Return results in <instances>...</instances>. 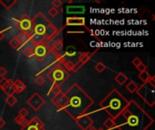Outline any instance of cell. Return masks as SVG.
Wrapping results in <instances>:
<instances>
[{
    "label": "cell",
    "mask_w": 155,
    "mask_h": 130,
    "mask_svg": "<svg viewBox=\"0 0 155 130\" xmlns=\"http://www.w3.org/2000/svg\"><path fill=\"white\" fill-rule=\"evenodd\" d=\"M63 47H64V43H63V39H60L56 42L53 52H54L55 53H57L58 55H63Z\"/></svg>",
    "instance_id": "23"
},
{
    "label": "cell",
    "mask_w": 155,
    "mask_h": 130,
    "mask_svg": "<svg viewBox=\"0 0 155 130\" xmlns=\"http://www.w3.org/2000/svg\"><path fill=\"white\" fill-rule=\"evenodd\" d=\"M4 38V33L0 30V42L2 41V39Z\"/></svg>",
    "instance_id": "43"
},
{
    "label": "cell",
    "mask_w": 155,
    "mask_h": 130,
    "mask_svg": "<svg viewBox=\"0 0 155 130\" xmlns=\"http://www.w3.org/2000/svg\"><path fill=\"white\" fill-rule=\"evenodd\" d=\"M136 93L141 97V99L150 107H153L155 104V90L154 87L150 83H143L139 86Z\"/></svg>",
    "instance_id": "5"
},
{
    "label": "cell",
    "mask_w": 155,
    "mask_h": 130,
    "mask_svg": "<svg viewBox=\"0 0 155 130\" xmlns=\"http://www.w3.org/2000/svg\"><path fill=\"white\" fill-rule=\"evenodd\" d=\"M14 120H15V122L17 125H19V126H21V127L25 126V123L27 122L26 118L21 117V116H19V115H17V116L14 119Z\"/></svg>",
    "instance_id": "31"
},
{
    "label": "cell",
    "mask_w": 155,
    "mask_h": 130,
    "mask_svg": "<svg viewBox=\"0 0 155 130\" xmlns=\"http://www.w3.org/2000/svg\"><path fill=\"white\" fill-rule=\"evenodd\" d=\"M22 53L25 56V57H33L35 56V52H34V48H31L27 45H24L21 49Z\"/></svg>",
    "instance_id": "22"
},
{
    "label": "cell",
    "mask_w": 155,
    "mask_h": 130,
    "mask_svg": "<svg viewBox=\"0 0 155 130\" xmlns=\"http://www.w3.org/2000/svg\"><path fill=\"white\" fill-rule=\"evenodd\" d=\"M17 22H18V27L20 28L21 32H26L31 36L34 34V32H33L34 25H33L32 20L29 18V16L25 14L19 20H17Z\"/></svg>",
    "instance_id": "7"
},
{
    "label": "cell",
    "mask_w": 155,
    "mask_h": 130,
    "mask_svg": "<svg viewBox=\"0 0 155 130\" xmlns=\"http://www.w3.org/2000/svg\"><path fill=\"white\" fill-rule=\"evenodd\" d=\"M51 101L59 110L64 109V108H66V106L68 105V100H67L65 94L63 93V92L56 95V96H54V97H53Z\"/></svg>",
    "instance_id": "12"
},
{
    "label": "cell",
    "mask_w": 155,
    "mask_h": 130,
    "mask_svg": "<svg viewBox=\"0 0 155 130\" xmlns=\"http://www.w3.org/2000/svg\"><path fill=\"white\" fill-rule=\"evenodd\" d=\"M66 25L69 26H85V18L80 16H70L66 18Z\"/></svg>",
    "instance_id": "13"
},
{
    "label": "cell",
    "mask_w": 155,
    "mask_h": 130,
    "mask_svg": "<svg viewBox=\"0 0 155 130\" xmlns=\"http://www.w3.org/2000/svg\"><path fill=\"white\" fill-rule=\"evenodd\" d=\"M46 77L53 84H57L60 86L69 79L70 73L59 62H57L50 66L49 70L46 71Z\"/></svg>",
    "instance_id": "4"
},
{
    "label": "cell",
    "mask_w": 155,
    "mask_h": 130,
    "mask_svg": "<svg viewBox=\"0 0 155 130\" xmlns=\"http://www.w3.org/2000/svg\"><path fill=\"white\" fill-rule=\"evenodd\" d=\"M34 52H35V56L36 57V59L40 62H44L51 52V51L48 49V47L45 43L35 45V49H34Z\"/></svg>",
    "instance_id": "9"
},
{
    "label": "cell",
    "mask_w": 155,
    "mask_h": 130,
    "mask_svg": "<svg viewBox=\"0 0 155 130\" xmlns=\"http://www.w3.org/2000/svg\"><path fill=\"white\" fill-rule=\"evenodd\" d=\"M5 125H6L5 120L2 117H0V129H1V128H3V127H5Z\"/></svg>",
    "instance_id": "42"
},
{
    "label": "cell",
    "mask_w": 155,
    "mask_h": 130,
    "mask_svg": "<svg viewBox=\"0 0 155 130\" xmlns=\"http://www.w3.org/2000/svg\"><path fill=\"white\" fill-rule=\"evenodd\" d=\"M84 64L82 62H80L79 61H77L76 62H74V69H73V71L74 72H76L77 71H79V69L83 66Z\"/></svg>",
    "instance_id": "40"
},
{
    "label": "cell",
    "mask_w": 155,
    "mask_h": 130,
    "mask_svg": "<svg viewBox=\"0 0 155 130\" xmlns=\"http://www.w3.org/2000/svg\"><path fill=\"white\" fill-rule=\"evenodd\" d=\"M6 74H7V70L5 67L1 66L0 67V77L1 78H5Z\"/></svg>",
    "instance_id": "41"
},
{
    "label": "cell",
    "mask_w": 155,
    "mask_h": 130,
    "mask_svg": "<svg viewBox=\"0 0 155 130\" xmlns=\"http://www.w3.org/2000/svg\"><path fill=\"white\" fill-rule=\"evenodd\" d=\"M129 104L127 100L119 90L113 89L109 94L100 102V108L105 110L110 118L115 119Z\"/></svg>",
    "instance_id": "3"
},
{
    "label": "cell",
    "mask_w": 155,
    "mask_h": 130,
    "mask_svg": "<svg viewBox=\"0 0 155 130\" xmlns=\"http://www.w3.org/2000/svg\"><path fill=\"white\" fill-rule=\"evenodd\" d=\"M11 81L10 79H7V78H1L0 80V89L2 90L5 86H6L9 82Z\"/></svg>",
    "instance_id": "35"
},
{
    "label": "cell",
    "mask_w": 155,
    "mask_h": 130,
    "mask_svg": "<svg viewBox=\"0 0 155 130\" xmlns=\"http://www.w3.org/2000/svg\"><path fill=\"white\" fill-rule=\"evenodd\" d=\"M12 83H13V86L15 89V93L20 94L26 89V85L20 80H15V81H12Z\"/></svg>",
    "instance_id": "16"
},
{
    "label": "cell",
    "mask_w": 155,
    "mask_h": 130,
    "mask_svg": "<svg viewBox=\"0 0 155 130\" xmlns=\"http://www.w3.org/2000/svg\"><path fill=\"white\" fill-rule=\"evenodd\" d=\"M136 69L138 70V71H139L140 73H142V72H143V71H147V66H146L143 62H142L140 65H138V66L136 67Z\"/></svg>",
    "instance_id": "38"
},
{
    "label": "cell",
    "mask_w": 155,
    "mask_h": 130,
    "mask_svg": "<svg viewBox=\"0 0 155 130\" xmlns=\"http://www.w3.org/2000/svg\"><path fill=\"white\" fill-rule=\"evenodd\" d=\"M47 14L50 18H55L58 14H59V11L58 9L54 8V7H50L47 11Z\"/></svg>",
    "instance_id": "32"
},
{
    "label": "cell",
    "mask_w": 155,
    "mask_h": 130,
    "mask_svg": "<svg viewBox=\"0 0 155 130\" xmlns=\"http://www.w3.org/2000/svg\"><path fill=\"white\" fill-rule=\"evenodd\" d=\"M21 130H45L44 122L37 117L32 118L30 120H27L25 126L21 128Z\"/></svg>",
    "instance_id": "8"
},
{
    "label": "cell",
    "mask_w": 155,
    "mask_h": 130,
    "mask_svg": "<svg viewBox=\"0 0 155 130\" xmlns=\"http://www.w3.org/2000/svg\"><path fill=\"white\" fill-rule=\"evenodd\" d=\"M9 45H10L13 49H15V50H19V49L22 47L21 43L18 41V39H17L16 37H14V38H12V39L9 41Z\"/></svg>",
    "instance_id": "27"
},
{
    "label": "cell",
    "mask_w": 155,
    "mask_h": 130,
    "mask_svg": "<svg viewBox=\"0 0 155 130\" xmlns=\"http://www.w3.org/2000/svg\"><path fill=\"white\" fill-rule=\"evenodd\" d=\"M62 93V90H61V87L57 84H53L51 87H50V90H49V94L53 95V97L58 95Z\"/></svg>",
    "instance_id": "26"
},
{
    "label": "cell",
    "mask_w": 155,
    "mask_h": 130,
    "mask_svg": "<svg viewBox=\"0 0 155 130\" xmlns=\"http://www.w3.org/2000/svg\"><path fill=\"white\" fill-rule=\"evenodd\" d=\"M138 77H139V79H140L141 81H143V83H146V82H148V81H150V79L152 78V75H151L147 71H145L140 73V74L138 75Z\"/></svg>",
    "instance_id": "29"
},
{
    "label": "cell",
    "mask_w": 155,
    "mask_h": 130,
    "mask_svg": "<svg viewBox=\"0 0 155 130\" xmlns=\"http://www.w3.org/2000/svg\"><path fill=\"white\" fill-rule=\"evenodd\" d=\"M119 130H147L153 123V119L134 100L114 119Z\"/></svg>",
    "instance_id": "1"
},
{
    "label": "cell",
    "mask_w": 155,
    "mask_h": 130,
    "mask_svg": "<svg viewBox=\"0 0 155 130\" xmlns=\"http://www.w3.org/2000/svg\"><path fill=\"white\" fill-rule=\"evenodd\" d=\"M74 121L76 125L82 130H87L91 127H93V124H94V120L91 119L90 116H87V115H83L75 119Z\"/></svg>",
    "instance_id": "11"
},
{
    "label": "cell",
    "mask_w": 155,
    "mask_h": 130,
    "mask_svg": "<svg viewBox=\"0 0 155 130\" xmlns=\"http://www.w3.org/2000/svg\"><path fill=\"white\" fill-rule=\"evenodd\" d=\"M95 52H96V51H95V52H80L77 61H79L80 62H82L83 64H84V63H86V62L92 58V56H93Z\"/></svg>",
    "instance_id": "18"
},
{
    "label": "cell",
    "mask_w": 155,
    "mask_h": 130,
    "mask_svg": "<svg viewBox=\"0 0 155 130\" xmlns=\"http://www.w3.org/2000/svg\"><path fill=\"white\" fill-rule=\"evenodd\" d=\"M27 104L28 106L35 111H38L44 105H45V100L41 95L38 93H34L28 100H27Z\"/></svg>",
    "instance_id": "6"
},
{
    "label": "cell",
    "mask_w": 155,
    "mask_h": 130,
    "mask_svg": "<svg viewBox=\"0 0 155 130\" xmlns=\"http://www.w3.org/2000/svg\"><path fill=\"white\" fill-rule=\"evenodd\" d=\"M45 37L42 34H37V33H34L32 36H31V42L33 43V44L35 46V45H38V44H41V43H45Z\"/></svg>",
    "instance_id": "19"
},
{
    "label": "cell",
    "mask_w": 155,
    "mask_h": 130,
    "mask_svg": "<svg viewBox=\"0 0 155 130\" xmlns=\"http://www.w3.org/2000/svg\"><path fill=\"white\" fill-rule=\"evenodd\" d=\"M64 94L68 100V105L64 110L74 119L84 115L94 103L93 98L76 83L72 85Z\"/></svg>",
    "instance_id": "2"
},
{
    "label": "cell",
    "mask_w": 155,
    "mask_h": 130,
    "mask_svg": "<svg viewBox=\"0 0 155 130\" xmlns=\"http://www.w3.org/2000/svg\"><path fill=\"white\" fill-rule=\"evenodd\" d=\"M1 90H3V91L6 94V96L14 95V93H15V89H14V86H13L12 81H10L6 86H5Z\"/></svg>",
    "instance_id": "24"
},
{
    "label": "cell",
    "mask_w": 155,
    "mask_h": 130,
    "mask_svg": "<svg viewBox=\"0 0 155 130\" xmlns=\"http://www.w3.org/2000/svg\"><path fill=\"white\" fill-rule=\"evenodd\" d=\"M142 62H142V60H141L139 57H135V58H134V59L132 60V63H133V65L135 66V67H137L138 65H140Z\"/></svg>",
    "instance_id": "39"
},
{
    "label": "cell",
    "mask_w": 155,
    "mask_h": 130,
    "mask_svg": "<svg viewBox=\"0 0 155 130\" xmlns=\"http://www.w3.org/2000/svg\"><path fill=\"white\" fill-rule=\"evenodd\" d=\"M16 38L21 43L22 45H26L31 41V35L26 32H21L20 33H18Z\"/></svg>",
    "instance_id": "17"
},
{
    "label": "cell",
    "mask_w": 155,
    "mask_h": 130,
    "mask_svg": "<svg viewBox=\"0 0 155 130\" xmlns=\"http://www.w3.org/2000/svg\"><path fill=\"white\" fill-rule=\"evenodd\" d=\"M94 69H95V71H97V72H99V73H103V72L105 71L106 66L104 65V63H103V62H97V63L95 64Z\"/></svg>",
    "instance_id": "33"
},
{
    "label": "cell",
    "mask_w": 155,
    "mask_h": 130,
    "mask_svg": "<svg viewBox=\"0 0 155 130\" xmlns=\"http://www.w3.org/2000/svg\"><path fill=\"white\" fill-rule=\"evenodd\" d=\"M59 29L57 28V26L55 24H54L53 23H51L49 25H47L45 27V33H44V36L45 37V39L49 40V39H52L54 38L57 33H58Z\"/></svg>",
    "instance_id": "14"
},
{
    "label": "cell",
    "mask_w": 155,
    "mask_h": 130,
    "mask_svg": "<svg viewBox=\"0 0 155 130\" xmlns=\"http://www.w3.org/2000/svg\"><path fill=\"white\" fill-rule=\"evenodd\" d=\"M18 100L14 96V95H11V96H7L6 99H5V103L9 106V107H14L16 103H17Z\"/></svg>",
    "instance_id": "30"
},
{
    "label": "cell",
    "mask_w": 155,
    "mask_h": 130,
    "mask_svg": "<svg viewBox=\"0 0 155 130\" xmlns=\"http://www.w3.org/2000/svg\"><path fill=\"white\" fill-rule=\"evenodd\" d=\"M97 130H104V129L103 128H98V129H97Z\"/></svg>",
    "instance_id": "45"
},
{
    "label": "cell",
    "mask_w": 155,
    "mask_h": 130,
    "mask_svg": "<svg viewBox=\"0 0 155 130\" xmlns=\"http://www.w3.org/2000/svg\"><path fill=\"white\" fill-rule=\"evenodd\" d=\"M87 130H97V129H96L95 128H94V127H91L90 128H88V129H87Z\"/></svg>",
    "instance_id": "44"
},
{
    "label": "cell",
    "mask_w": 155,
    "mask_h": 130,
    "mask_svg": "<svg viewBox=\"0 0 155 130\" xmlns=\"http://www.w3.org/2000/svg\"><path fill=\"white\" fill-rule=\"evenodd\" d=\"M125 89L130 92V93H132V94H134V93H135L136 91H137V90L139 89V85L135 82V81H129V82L126 84V86H125Z\"/></svg>",
    "instance_id": "21"
},
{
    "label": "cell",
    "mask_w": 155,
    "mask_h": 130,
    "mask_svg": "<svg viewBox=\"0 0 155 130\" xmlns=\"http://www.w3.org/2000/svg\"><path fill=\"white\" fill-rule=\"evenodd\" d=\"M104 128H106V129L110 130V129H114V128H116V126H115V123H114V119H112V118H107L104 121Z\"/></svg>",
    "instance_id": "25"
},
{
    "label": "cell",
    "mask_w": 155,
    "mask_h": 130,
    "mask_svg": "<svg viewBox=\"0 0 155 130\" xmlns=\"http://www.w3.org/2000/svg\"><path fill=\"white\" fill-rule=\"evenodd\" d=\"M32 20V23H33V25L34 27L35 26H40V27H44L45 28L47 25H49L52 22L46 17V15H45L42 12H39L37 13Z\"/></svg>",
    "instance_id": "10"
},
{
    "label": "cell",
    "mask_w": 155,
    "mask_h": 130,
    "mask_svg": "<svg viewBox=\"0 0 155 130\" xmlns=\"http://www.w3.org/2000/svg\"><path fill=\"white\" fill-rule=\"evenodd\" d=\"M85 12V7L84 5H67L66 13L68 14H80Z\"/></svg>",
    "instance_id": "15"
},
{
    "label": "cell",
    "mask_w": 155,
    "mask_h": 130,
    "mask_svg": "<svg viewBox=\"0 0 155 130\" xmlns=\"http://www.w3.org/2000/svg\"><path fill=\"white\" fill-rule=\"evenodd\" d=\"M18 115L24 118H26L29 115V111L25 109V108H22L19 111H18Z\"/></svg>",
    "instance_id": "37"
},
{
    "label": "cell",
    "mask_w": 155,
    "mask_h": 130,
    "mask_svg": "<svg viewBox=\"0 0 155 130\" xmlns=\"http://www.w3.org/2000/svg\"><path fill=\"white\" fill-rule=\"evenodd\" d=\"M114 81L121 86L124 85L126 83V81H128V77L124 73V72H119L115 77H114Z\"/></svg>",
    "instance_id": "20"
},
{
    "label": "cell",
    "mask_w": 155,
    "mask_h": 130,
    "mask_svg": "<svg viewBox=\"0 0 155 130\" xmlns=\"http://www.w3.org/2000/svg\"><path fill=\"white\" fill-rule=\"evenodd\" d=\"M15 3L16 0H0V4L5 7V9H10Z\"/></svg>",
    "instance_id": "28"
},
{
    "label": "cell",
    "mask_w": 155,
    "mask_h": 130,
    "mask_svg": "<svg viewBox=\"0 0 155 130\" xmlns=\"http://www.w3.org/2000/svg\"><path fill=\"white\" fill-rule=\"evenodd\" d=\"M51 3H52L53 7H54V8H56V9L62 7V5H63V2H62L61 0H53Z\"/></svg>",
    "instance_id": "36"
},
{
    "label": "cell",
    "mask_w": 155,
    "mask_h": 130,
    "mask_svg": "<svg viewBox=\"0 0 155 130\" xmlns=\"http://www.w3.org/2000/svg\"><path fill=\"white\" fill-rule=\"evenodd\" d=\"M35 83H36V85H38V86H43V85L45 83V79L43 76L38 75V76H36V77H35Z\"/></svg>",
    "instance_id": "34"
}]
</instances>
